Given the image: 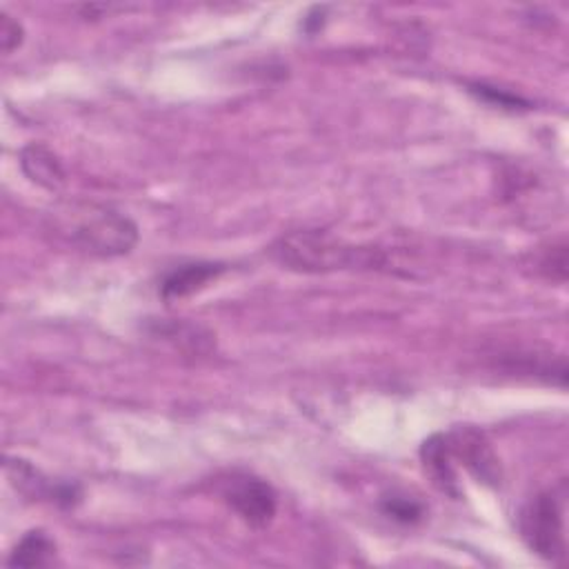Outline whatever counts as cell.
<instances>
[{
    "label": "cell",
    "instance_id": "cell-13",
    "mask_svg": "<svg viewBox=\"0 0 569 569\" xmlns=\"http://www.w3.org/2000/svg\"><path fill=\"white\" fill-rule=\"evenodd\" d=\"M22 24L18 20H13L11 16L2 13L0 16V44L4 53H11L13 49H18L22 44Z\"/></svg>",
    "mask_w": 569,
    "mask_h": 569
},
{
    "label": "cell",
    "instance_id": "cell-9",
    "mask_svg": "<svg viewBox=\"0 0 569 569\" xmlns=\"http://www.w3.org/2000/svg\"><path fill=\"white\" fill-rule=\"evenodd\" d=\"M56 556V542L42 531L33 529L22 536L9 556L11 567H44Z\"/></svg>",
    "mask_w": 569,
    "mask_h": 569
},
{
    "label": "cell",
    "instance_id": "cell-7",
    "mask_svg": "<svg viewBox=\"0 0 569 569\" xmlns=\"http://www.w3.org/2000/svg\"><path fill=\"white\" fill-rule=\"evenodd\" d=\"M224 271L222 262H189L171 269L160 282L162 300H180L200 289H204L211 280H216Z\"/></svg>",
    "mask_w": 569,
    "mask_h": 569
},
{
    "label": "cell",
    "instance_id": "cell-5",
    "mask_svg": "<svg viewBox=\"0 0 569 569\" xmlns=\"http://www.w3.org/2000/svg\"><path fill=\"white\" fill-rule=\"evenodd\" d=\"M447 436V445L451 449V456L458 458L467 471H471L480 482L487 485H500V462L493 453L491 445L482 436V431L473 427H456Z\"/></svg>",
    "mask_w": 569,
    "mask_h": 569
},
{
    "label": "cell",
    "instance_id": "cell-12",
    "mask_svg": "<svg viewBox=\"0 0 569 569\" xmlns=\"http://www.w3.org/2000/svg\"><path fill=\"white\" fill-rule=\"evenodd\" d=\"M471 93H476L478 98L487 100V102H493L502 109H527L529 102L522 100L520 96H513V93H507L502 89H496V87H487V84H471L469 87Z\"/></svg>",
    "mask_w": 569,
    "mask_h": 569
},
{
    "label": "cell",
    "instance_id": "cell-2",
    "mask_svg": "<svg viewBox=\"0 0 569 569\" xmlns=\"http://www.w3.org/2000/svg\"><path fill=\"white\" fill-rule=\"evenodd\" d=\"M58 229L96 256H122L138 242V227L124 213L100 204H67L56 211Z\"/></svg>",
    "mask_w": 569,
    "mask_h": 569
},
{
    "label": "cell",
    "instance_id": "cell-6",
    "mask_svg": "<svg viewBox=\"0 0 569 569\" xmlns=\"http://www.w3.org/2000/svg\"><path fill=\"white\" fill-rule=\"evenodd\" d=\"M420 460H422L425 473L429 476V480L436 489H440L442 493H447L451 498H460L462 491L458 485L453 456H451L445 433H433L422 442Z\"/></svg>",
    "mask_w": 569,
    "mask_h": 569
},
{
    "label": "cell",
    "instance_id": "cell-4",
    "mask_svg": "<svg viewBox=\"0 0 569 569\" xmlns=\"http://www.w3.org/2000/svg\"><path fill=\"white\" fill-rule=\"evenodd\" d=\"M220 496L227 507L253 529L267 527L278 509L273 487L267 480L249 473L229 476L220 487Z\"/></svg>",
    "mask_w": 569,
    "mask_h": 569
},
{
    "label": "cell",
    "instance_id": "cell-1",
    "mask_svg": "<svg viewBox=\"0 0 569 569\" xmlns=\"http://www.w3.org/2000/svg\"><path fill=\"white\" fill-rule=\"evenodd\" d=\"M280 264L305 273H325L349 267H382L387 260L380 249L351 247L325 231H291L273 244Z\"/></svg>",
    "mask_w": 569,
    "mask_h": 569
},
{
    "label": "cell",
    "instance_id": "cell-11",
    "mask_svg": "<svg viewBox=\"0 0 569 569\" xmlns=\"http://www.w3.org/2000/svg\"><path fill=\"white\" fill-rule=\"evenodd\" d=\"M538 269L549 278V280H558L565 282L567 278V244H551L549 249H545L542 258L538 260Z\"/></svg>",
    "mask_w": 569,
    "mask_h": 569
},
{
    "label": "cell",
    "instance_id": "cell-3",
    "mask_svg": "<svg viewBox=\"0 0 569 569\" xmlns=\"http://www.w3.org/2000/svg\"><path fill=\"white\" fill-rule=\"evenodd\" d=\"M520 536L527 547L545 560L565 558V491H540L520 511Z\"/></svg>",
    "mask_w": 569,
    "mask_h": 569
},
{
    "label": "cell",
    "instance_id": "cell-8",
    "mask_svg": "<svg viewBox=\"0 0 569 569\" xmlns=\"http://www.w3.org/2000/svg\"><path fill=\"white\" fill-rule=\"evenodd\" d=\"M20 164L27 178L49 191L60 189L64 182V169L58 156L40 142H31L20 151Z\"/></svg>",
    "mask_w": 569,
    "mask_h": 569
},
{
    "label": "cell",
    "instance_id": "cell-10",
    "mask_svg": "<svg viewBox=\"0 0 569 569\" xmlns=\"http://www.w3.org/2000/svg\"><path fill=\"white\" fill-rule=\"evenodd\" d=\"M382 511L398 520V522H418L422 518V505L411 500V498H405V496H389L382 500Z\"/></svg>",
    "mask_w": 569,
    "mask_h": 569
}]
</instances>
